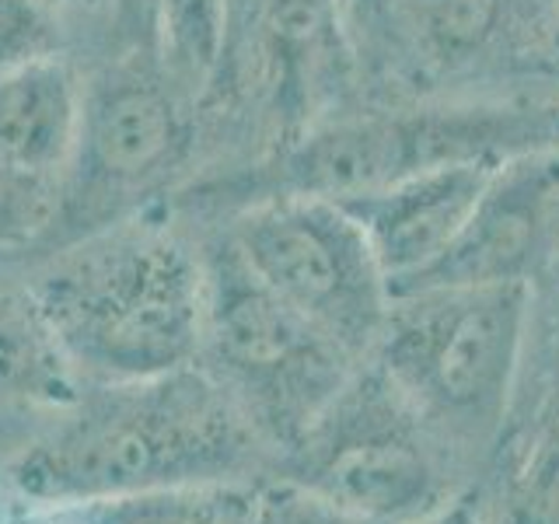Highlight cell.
Masks as SVG:
<instances>
[{"instance_id":"8","label":"cell","mask_w":559,"mask_h":524,"mask_svg":"<svg viewBox=\"0 0 559 524\" xmlns=\"http://www.w3.org/2000/svg\"><path fill=\"white\" fill-rule=\"evenodd\" d=\"M186 151L182 81L140 57L105 67L92 84H84L81 133L63 175L49 255L140 214L168 171L182 165Z\"/></svg>"},{"instance_id":"15","label":"cell","mask_w":559,"mask_h":524,"mask_svg":"<svg viewBox=\"0 0 559 524\" xmlns=\"http://www.w3.org/2000/svg\"><path fill=\"white\" fill-rule=\"evenodd\" d=\"M162 57L182 87H203L217 74L227 46V0H151Z\"/></svg>"},{"instance_id":"19","label":"cell","mask_w":559,"mask_h":524,"mask_svg":"<svg viewBox=\"0 0 559 524\" xmlns=\"http://www.w3.org/2000/svg\"><path fill=\"white\" fill-rule=\"evenodd\" d=\"M346 46H374L392 28V0H336Z\"/></svg>"},{"instance_id":"17","label":"cell","mask_w":559,"mask_h":524,"mask_svg":"<svg viewBox=\"0 0 559 524\" xmlns=\"http://www.w3.org/2000/svg\"><path fill=\"white\" fill-rule=\"evenodd\" d=\"M252 524H392V521L349 511V507L311 493V489L297 486L290 479L270 476L259 483Z\"/></svg>"},{"instance_id":"13","label":"cell","mask_w":559,"mask_h":524,"mask_svg":"<svg viewBox=\"0 0 559 524\" xmlns=\"http://www.w3.org/2000/svg\"><path fill=\"white\" fill-rule=\"evenodd\" d=\"M259 483L147 489V493L57 507L52 514L70 524H252Z\"/></svg>"},{"instance_id":"9","label":"cell","mask_w":559,"mask_h":524,"mask_svg":"<svg viewBox=\"0 0 559 524\" xmlns=\"http://www.w3.org/2000/svg\"><path fill=\"white\" fill-rule=\"evenodd\" d=\"M556 192L559 154H528L500 165L451 249L399 294L424 287L532 284Z\"/></svg>"},{"instance_id":"16","label":"cell","mask_w":559,"mask_h":524,"mask_svg":"<svg viewBox=\"0 0 559 524\" xmlns=\"http://www.w3.org/2000/svg\"><path fill=\"white\" fill-rule=\"evenodd\" d=\"M57 179L25 175L0 162V259L4 255H49L60 221Z\"/></svg>"},{"instance_id":"2","label":"cell","mask_w":559,"mask_h":524,"mask_svg":"<svg viewBox=\"0 0 559 524\" xmlns=\"http://www.w3.org/2000/svg\"><path fill=\"white\" fill-rule=\"evenodd\" d=\"M84 384L179 371L203 346V255L147 210L39 259L28 276Z\"/></svg>"},{"instance_id":"14","label":"cell","mask_w":559,"mask_h":524,"mask_svg":"<svg viewBox=\"0 0 559 524\" xmlns=\"http://www.w3.org/2000/svg\"><path fill=\"white\" fill-rule=\"evenodd\" d=\"M511 0H392V25L427 60L454 67L497 39Z\"/></svg>"},{"instance_id":"5","label":"cell","mask_w":559,"mask_h":524,"mask_svg":"<svg viewBox=\"0 0 559 524\" xmlns=\"http://www.w3.org/2000/svg\"><path fill=\"white\" fill-rule=\"evenodd\" d=\"M200 255L203 346L197 364L231 392L280 462L364 360L280 301L224 231Z\"/></svg>"},{"instance_id":"21","label":"cell","mask_w":559,"mask_h":524,"mask_svg":"<svg viewBox=\"0 0 559 524\" xmlns=\"http://www.w3.org/2000/svg\"><path fill=\"white\" fill-rule=\"evenodd\" d=\"M28 524H70V521H63L60 514H52V511H35Z\"/></svg>"},{"instance_id":"11","label":"cell","mask_w":559,"mask_h":524,"mask_svg":"<svg viewBox=\"0 0 559 524\" xmlns=\"http://www.w3.org/2000/svg\"><path fill=\"white\" fill-rule=\"evenodd\" d=\"M84 112V84L60 52L0 74V162L57 179L70 168Z\"/></svg>"},{"instance_id":"3","label":"cell","mask_w":559,"mask_h":524,"mask_svg":"<svg viewBox=\"0 0 559 524\" xmlns=\"http://www.w3.org/2000/svg\"><path fill=\"white\" fill-rule=\"evenodd\" d=\"M532 284L395 294L374 360L430 430L483 476L493 465L532 346Z\"/></svg>"},{"instance_id":"20","label":"cell","mask_w":559,"mask_h":524,"mask_svg":"<svg viewBox=\"0 0 559 524\" xmlns=\"http://www.w3.org/2000/svg\"><path fill=\"white\" fill-rule=\"evenodd\" d=\"M416 524H500V521H497V507H493V497H489L486 483H476Z\"/></svg>"},{"instance_id":"1","label":"cell","mask_w":559,"mask_h":524,"mask_svg":"<svg viewBox=\"0 0 559 524\" xmlns=\"http://www.w3.org/2000/svg\"><path fill=\"white\" fill-rule=\"evenodd\" d=\"M276 476V451L200 364L84 384L57 424L8 462V486L35 511L203 483Z\"/></svg>"},{"instance_id":"10","label":"cell","mask_w":559,"mask_h":524,"mask_svg":"<svg viewBox=\"0 0 559 524\" xmlns=\"http://www.w3.org/2000/svg\"><path fill=\"white\" fill-rule=\"evenodd\" d=\"M497 168L500 165H448L367 196L340 200L364 227L392 294L406 290L451 249L476 214Z\"/></svg>"},{"instance_id":"4","label":"cell","mask_w":559,"mask_h":524,"mask_svg":"<svg viewBox=\"0 0 559 524\" xmlns=\"http://www.w3.org/2000/svg\"><path fill=\"white\" fill-rule=\"evenodd\" d=\"M528 154H559L556 98L444 102L325 119L235 186L238 206L280 192L354 200L433 168L507 165Z\"/></svg>"},{"instance_id":"18","label":"cell","mask_w":559,"mask_h":524,"mask_svg":"<svg viewBox=\"0 0 559 524\" xmlns=\"http://www.w3.org/2000/svg\"><path fill=\"white\" fill-rule=\"evenodd\" d=\"M49 52H60L52 0H0V74Z\"/></svg>"},{"instance_id":"6","label":"cell","mask_w":559,"mask_h":524,"mask_svg":"<svg viewBox=\"0 0 559 524\" xmlns=\"http://www.w3.org/2000/svg\"><path fill=\"white\" fill-rule=\"evenodd\" d=\"M276 476L392 524L424 521L483 483L374 360L349 374L325 413L276 462Z\"/></svg>"},{"instance_id":"12","label":"cell","mask_w":559,"mask_h":524,"mask_svg":"<svg viewBox=\"0 0 559 524\" xmlns=\"http://www.w3.org/2000/svg\"><path fill=\"white\" fill-rule=\"evenodd\" d=\"M81 389L84 381L52 340L28 279H0V406L60 413Z\"/></svg>"},{"instance_id":"7","label":"cell","mask_w":559,"mask_h":524,"mask_svg":"<svg viewBox=\"0 0 559 524\" xmlns=\"http://www.w3.org/2000/svg\"><path fill=\"white\" fill-rule=\"evenodd\" d=\"M224 235L262 284L322 336L354 360L374 354L392 290L364 227L340 200L280 192L238 206Z\"/></svg>"}]
</instances>
